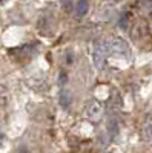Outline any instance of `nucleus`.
Returning <instances> with one entry per match:
<instances>
[{"mask_svg": "<svg viewBox=\"0 0 152 153\" xmlns=\"http://www.w3.org/2000/svg\"><path fill=\"white\" fill-rule=\"evenodd\" d=\"M108 49L109 45L105 40H97L92 46V65L95 69H101L103 68V63L106 60L108 55Z\"/></svg>", "mask_w": 152, "mask_h": 153, "instance_id": "nucleus-1", "label": "nucleus"}, {"mask_svg": "<svg viewBox=\"0 0 152 153\" xmlns=\"http://www.w3.org/2000/svg\"><path fill=\"white\" fill-rule=\"evenodd\" d=\"M103 112H105L103 104H101L98 100H91L89 103H88V106H86V115H88V118H89L91 121H94V123H97V121L101 120Z\"/></svg>", "mask_w": 152, "mask_h": 153, "instance_id": "nucleus-2", "label": "nucleus"}, {"mask_svg": "<svg viewBox=\"0 0 152 153\" xmlns=\"http://www.w3.org/2000/svg\"><path fill=\"white\" fill-rule=\"evenodd\" d=\"M109 49L112 51L114 55H117L120 58H129V48H128V43L121 38H114L109 45Z\"/></svg>", "mask_w": 152, "mask_h": 153, "instance_id": "nucleus-3", "label": "nucleus"}, {"mask_svg": "<svg viewBox=\"0 0 152 153\" xmlns=\"http://www.w3.org/2000/svg\"><path fill=\"white\" fill-rule=\"evenodd\" d=\"M89 11V0H79L77 6H75V14H77L79 19L85 17Z\"/></svg>", "mask_w": 152, "mask_h": 153, "instance_id": "nucleus-4", "label": "nucleus"}, {"mask_svg": "<svg viewBox=\"0 0 152 153\" xmlns=\"http://www.w3.org/2000/svg\"><path fill=\"white\" fill-rule=\"evenodd\" d=\"M143 138L146 139L148 143H152V115L145 120V124H143Z\"/></svg>", "mask_w": 152, "mask_h": 153, "instance_id": "nucleus-5", "label": "nucleus"}, {"mask_svg": "<svg viewBox=\"0 0 152 153\" xmlns=\"http://www.w3.org/2000/svg\"><path fill=\"white\" fill-rule=\"evenodd\" d=\"M58 103L63 109H69V106H71V94H69V91L61 89L60 94H58Z\"/></svg>", "mask_w": 152, "mask_h": 153, "instance_id": "nucleus-6", "label": "nucleus"}, {"mask_svg": "<svg viewBox=\"0 0 152 153\" xmlns=\"http://www.w3.org/2000/svg\"><path fill=\"white\" fill-rule=\"evenodd\" d=\"M108 133L112 139H115L118 136V121L117 120H111L108 124Z\"/></svg>", "mask_w": 152, "mask_h": 153, "instance_id": "nucleus-7", "label": "nucleus"}, {"mask_svg": "<svg viewBox=\"0 0 152 153\" xmlns=\"http://www.w3.org/2000/svg\"><path fill=\"white\" fill-rule=\"evenodd\" d=\"M128 17H129L128 12H124V14L120 17V22L118 23H120V28L121 29H126V26H128Z\"/></svg>", "mask_w": 152, "mask_h": 153, "instance_id": "nucleus-8", "label": "nucleus"}, {"mask_svg": "<svg viewBox=\"0 0 152 153\" xmlns=\"http://www.w3.org/2000/svg\"><path fill=\"white\" fill-rule=\"evenodd\" d=\"M65 83H66V72L61 71L60 72V84H65Z\"/></svg>", "mask_w": 152, "mask_h": 153, "instance_id": "nucleus-9", "label": "nucleus"}, {"mask_svg": "<svg viewBox=\"0 0 152 153\" xmlns=\"http://www.w3.org/2000/svg\"><path fill=\"white\" fill-rule=\"evenodd\" d=\"M22 153H26V150H25V149H23V150H22Z\"/></svg>", "mask_w": 152, "mask_h": 153, "instance_id": "nucleus-10", "label": "nucleus"}, {"mask_svg": "<svg viewBox=\"0 0 152 153\" xmlns=\"http://www.w3.org/2000/svg\"><path fill=\"white\" fill-rule=\"evenodd\" d=\"M0 138H2V136H0Z\"/></svg>", "mask_w": 152, "mask_h": 153, "instance_id": "nucleus-11", "label": "nucleus"}]
</instances>
